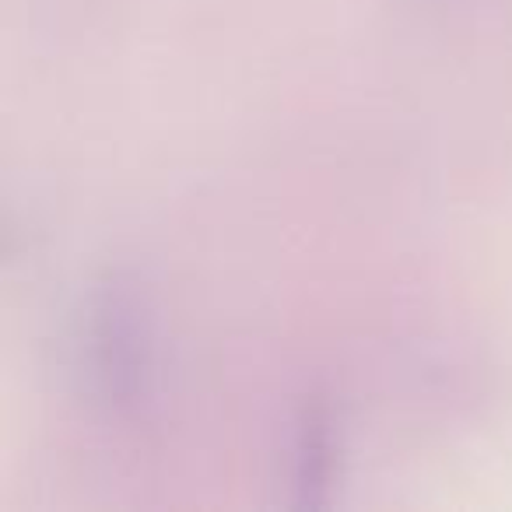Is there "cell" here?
Returning <instances> with one entry per match:
<instances>
[{"instance_id":"cell-1","label":"cell","mask_w":512,"mask_h":512,"mask_svg":"<svg viewBox=\"0 0 512 512\" xmlns=\"http://www.w3.org/2000/svg\"><path fill=\"white\" fill-rule=\"evenodd\" d=\"M137 348H141V337L134 327V313L120 295H109L95 313L92 330V351L95 365H99L95 376L106 383L109 397H134L137 393V383H141Z\"/></svg>"},{"instance_id":"cell-2","label":"cell","mask_w":512,"mask_h":512,"mask_svg":"<svg viewBox=\"0 0 512 512\" xmlns=\"http://www.w3.org/2000/svg\"><path fill=\"white\" fill-rule=\"evenodd\" d=\"M302 488H323L327 481V467H330V439H327V418L323 411H313L302 428Z\"/></svg>"}]
</instances>
